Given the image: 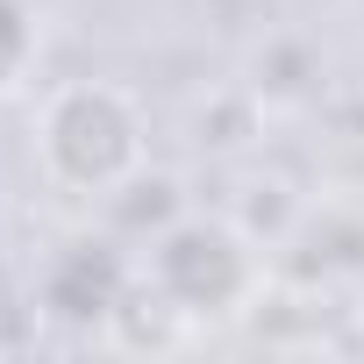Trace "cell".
<instances>
[{
	"mask_svg": "<svg viewBox=\"0 0 364 364\" xmlns=\"http://www.w3.org/2000/svg\"><path fill=\"white\" fill-rule=\"evenodd\" d=\"M122 293H129V272L114 257V243H72L50 279H43V307L65 314V321H100V314H122Z\"/></svg>",
	"mask_w": 364,
	"mask_h": 364,
	"instance_id": "obj_3",
	"label": "cell"
},
{
	"mask_svg": "<svg viewBox=\"0 0 364 364\" xmlns=\"http://www.w3.org/2000/svg\"><path fill=\"white\" fill-rule=\"evenodd\" d=\"M143 286L164 314L178 321H200V314H236L257 300L264 286V257L257 236L236 215H171L150 236L143 257Z\"/></svg>",
	"mask_w": 364,
	"mask_h": 364,
	"instance_id": "obj_2",
	"label": "cell"
},
{
	"mask_svg": "<svg viewBox=\"0 0 364 364\" xmlns=\"http://www.w3.org/2000/svg\"><path fill=\"white\" fill-rule=\"evenodd\" d=\"M36 164L50 186L107 200L150 164V122L114 79H65L36 107Z\"/></svg>",
	"mask_w": 364,
	"mask_h": 364,
	"instance_id": "obj_1",
	"label": "cell"
},
{
	"mask_svg": "<svg viewBox=\"0 0 364 364\" xmlns=\"http://www.w3.org/2000/svg\"><path fill=\"white\" fill-rule=\"evenodd\" d=\"M43 58V29L29 0H0V100H15Z\"/></svg>",
	"mask_w": 364,
	"mask_h": 364,
	"instance_id": "obj_4",
	"label": "cell"
}]
</instances>
